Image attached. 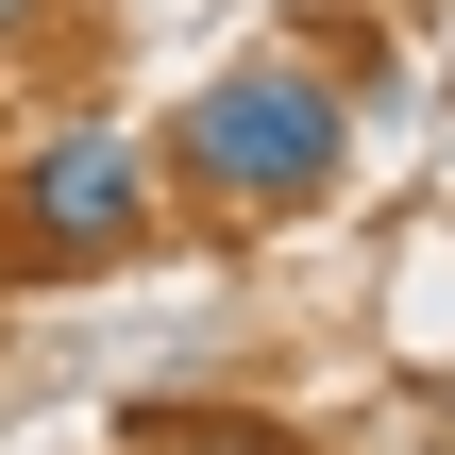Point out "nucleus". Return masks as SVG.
I'll use <instances>...</instances> for the list:
<instances>
[{
    "mask_svg": "<svg viewBox=\"0 0 455 455\" xmlns=\"http://www.w3.org/2000/svg\"><path fill=\"white\" fill-rule=\"evenodd\" d=\"M169 169H186L220 220H304V203L355 169V101H338L304 51H236L220 84H186V118H169Z\"/></svg>",
    "mask_w": 455,
    "mask_h": 455,
    "instance_id": "f257e3e1",
    "label": "nucleus"
},
{
    "mask_svg": "<svg viewBox=\"0 0 455 455\" xmlns=\"http://www.w3.org/2000/svg\"><path fill=\"white\" fill-rule=\"evenodd\" d=\"M17 236H34V253H135V236H152V152H135L118 118L51 135V152L17 169Z\"/></svg>",
    "mask_w": 455,
    "mask_h": 455,
    "instance_id": "f03ea898",
    "label": "nucleus"
},
{
    "mask_svg": "<svg viewBox=\"0 0 455 455\" xmlns=\"http://www.w3.org/2000/svg\"><path fill=\"white\" fill-rule=\"evenodd\" d=\"M169 455H287V439H253V422H186Z\"/></svg>",
    "mask_w": 455,
    "mask_h": 455,
    "instance_id": "7ed1b4c3",
    "label": "nucleus"
},
{
    "mask_svg": "<svg viewBox=\"0 0 455 455\" xmlns=\"http://www.w3.org/2000/svg\"><path fill=\"white\" fill-rule=\"evenodd\" d=\"M34 17H51V0H0V34H34Z\"/></svg>",
    "mask_w": 455,
    "mask_h": 455,
    "instance_id": "20e7f679",
    "label": "nucleus"
}]
</instances>
